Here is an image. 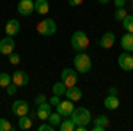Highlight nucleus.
<instances>
[{"instance_id": "obj_6", "label": "nucleus", "mask_w": 133, "mask_h": 131, "mask_svg": "<svg viewBox=\"0 0 133 131\" xmlns=\"http://www.w3.org/2000/svg\"><path fill=\"white\" fill-rule=\"evenodd\" d=\"M29 110H30V106H29V103L25 99H18L12 103V106H11V112H12V115H16V117H21V115H29Z\"/></svg>"}, {"instance_id": "obj_11", "label": "nucleus", "mask_w": 133, "mask_h": 131, "mask_svg": "<svg viewBox=\"0 0 133 131\" xmlns=\"http://www.w3.org/2000/svg\"><path fill=\"white\" fill-rule=\"evenodd\" d=\"M16 9L20 12V16H30L34 12V0H20Z\"/></svg>"}, {"instance_id": "obj_15", "label": "nucleus", "mask_w": 133, "mask_h": 131, "mask_svg": "<svg viewBox=\"0 0 133 131\" xmlns=\"http://www.w3.org/2000/svg\"><path fill=\"white\" fill-rule=\"evenodd\" d=\"M48 11H50L48 0H34V12L44 16V14H48Z\"/></svg>"}, {"instance_id": "obj_23", "label": "nucleus", "mask_w": 133, "mask_h": 131, "mask_svg": "<svg viewBox=\"0 0 133 131\" xmlns=\"http://www.w3.org/2000/svg\"><path fill=\"white\" fill-rule=\"evenodd\" d=\"M121 23H123V29H124V30H126V32H131V34H133V12H131V14H128Z\"/></svg>"}, {"instance_id": "obj_12", "label": "nucleus", "mask_w": 133, "mask_h": 131, "mask_svg": "<svg viewBox=\"0 0 133 131\" xmlns=\"http://www.w3.org/2000/svg\"><path fill=\"white\" fill-rule=\"evenodd\" d=\"M114 43H115V34H114V32H105L101 36V39H99V48L110 50L114 46Z\"/></svg>"}, {"instance_id": "obj_1", "label": "nucleus", "mask_w": 133, "mask_h": 131, "mask_svg": "<svg viewBox=\"0 0 133 131\" xmlns=\"http://www.w3.org/2000/svg\"><path fill=\"white\" fill-rule=\"evenodd\" d=\"M73 66H75V69L78 71L80 74H87L92 69V60L85 51H78L75 55V59H73Z\"/></svg>"}, {"instance_id": "obj_37", "label": "nucleus", "mask_w": 133, "mask_h": 131, "mask_svg": "<svg viewBox=\"0 0 133 131\" xmlns=\"http://www.w3.org/2000/svg\"><path fill=\"white\" fill-rule=\"evenodd\" d=\"M85 129H87V126H76L75 131H85Z\"/></svg>"}, {"instance_id": "obj_22", "label": "nucleus", "mask_w": 133, "mask_h": 131, "mask_svg": "<svg viewBox=\"0 0 133 131\" xmlns=\"http://www.w3.org/2000/svg\"><path fill=\"white\" fill-rule=\"evenodd\" d=\"M48 122H50V124H53L55 128H59V124L62 122V115L59 113V112H51L50 115H48Z\"/></svg>"}, {"instance_id": "obj_30", "label": "nucleus", "mask_w": 133, "mask_h": 131, "mask_svg": "<svg viewBox=\"0 0 133 131\" xmlns=\"http://www.w3.org/2000/svg\"><path fill=\"white\" fill-rule=\"evenodd\" d=\"M37 129H39V131H55V126L50 124V122H44V124H41Z\"/></svg>"}, {"instance_id": "obj_7", "label": "nucleus", "mask_w": 133, "mask_h": 131, "mask_svg": "<svg viewBox=\"0 0 133 131\" xmlns=\"http://www.w3.org/2000/svg\"><path fill=\"white\" fill-rule=\"evenodd\" d=\"M14 48H16L14 37H11V36H5L4 39L0 41V55H7V57H9L11 53L14 51Z\"/></svg>"}, {"instance_id": "obj_9", "label": "nucleus", "mask_w": 133, "mask_h": 131, "mask_svg": "<svg viewBox=\"0 0 133 131\" xmlns=\"http://www.w3.org/2000/svg\"><path fill=\"white\" fill-rule=\"evenodd\" d=\"M51 113V105L50 101H44L43 105H37V108H36V113H32V119H34V115L37 117V119H41V121H48V115Z\"/></svg>"}, {"instance_id": "obj_24", "label": "nucleus", "mask_w": 133, "mask_h": 131, "mask_svg": "<svg viewBox=\"0 0 133 131\" xmlns=\"http://www.w3.org/2000/svg\"><path fill=\"white\" fill-rule=\"evenodd\" d=\"M9 83H12V74L9 73H0V87H7Z\"/></svg>"}, {"instance_id": "obj_32", "label": "nucleus", "mask_w": 133, "mask_h": 131, "mask_svg": "<svg viewBox=\"0 0 133 131\" xmlns=\"http://www.w3.org/2000/svg\"><path fill=\"white\" fill-rule=\"evenodd\" d=\"M48 101H50V105H51V106H57V105H59V103H61V96H55V94H53V96H51V98H50V99H48Z\"/></svg>"}, {"instance_id": "obj_27", "label": "nucleus", "mask_w": 133, "mask_h": 131, "mask_svg": "<svg viewBox=\"0 0 133 131\" xmlns=\"http://www.w3.org/2000/svg\"><path fill=\"white\" fill-rule=\"evenodd\" d=\"M11 129H14L11 126V122L7 119H0V131H11Z\"/></svg>"}, {"instance_id": "obj_28", "label": "nucleus", "mask_w": 133, "mask_h": 131, "mask_svg": "<svg viewBox=\"0 0 133 131\" xmlns=\"http://www.w3.org/2000/svg\"><path fill=\"white\" fill-rule=\"evenodd\" d=\"M9 64H12V66H16V64H20V55L16 53V51H12L9 55Z\"/></svg>"}, {"instance_id": "obj_35", "label": "nucleus", "mask_w": 133, "mask_h": 131, "mask_svg": "<svg viewBox=\"0 0 133 131\" xmlns=\"http://www.w3.org/2000/svg\"><path fill=\"white\" fill-rule=\"evenodd\" d=\"M108 94H112V96H117V87H110V89H108Z\"/></svg>"}, {"instance_id": "obj_5", "label": "nucleus", "mask_w": 133, "mask_h": 131, "mask_svg": "<svg viewBox=\"0 0 133 131\" xmlns=\"http://www.w3.org/2000/svg\"><path fill=\"white\" fill-rule=\"evenodd\" d=\"M61 76H62L61 80L64 81V85L69 89V87H75V85H76V81H78V71L71 69V67H66V69H62Z\"/></svg>"}, {"instance_id": "obj_19", "label": "nucleus", "mask_w": 133, "mask_h": 131, "mask_svg": "<svg viewBox=\"0 0 133 131\" xmlns=\"http://www.w3.org/2000/svg\"><path fill=\"white\" fill-rule=\"evenodd\" d=\"M18 128L23 131L30 129L32 128V117H29V115H21V117H18Z\"/></svg>"}, {"instance_id": "obj_8", "label": "nucleus", "mask_w": 133, "mask_h": 131, "mask_svg": "<svg viewBox=\"0 0 133 131\" xmlns=\"http://www.w3.org/2000/svg\"><path fill=\"white\" fill-rule=\"evenodd\" d=\"M117 64L123 71H131L133 69V57L130 51H123L119 57H117Z\"/></svg>"}, {"instance_id": "obj_17", "label": "nucleus", "mask_w": 133, "mask_h": 131, "mask_svg": "<svg viewBox=\"0 0 133 131\" xmlns=\"http://www.w3.org/2000/svg\"><path fill=\"white\" fill-rule=\"evenodd\" d=\"M121 46H123L124 51H133V34L131 32H128V34H124L123 37H121Z\"/></svg>"}, {"instance_id": "obj_34", "label": "nucleus", "mask_w": 133, "mask_h": 131, "mask_svg": "<svg viewBox=\"0 0 133 131\" xmlns=\"http://www.w3.org/2000/svg\"><path fill=\"white\" fill-rule=\"evenodd\" d=\"M126 2H128V0H114L115 7H124V5H126Z\"/></svg>"}, {"instance_id": "obj_21", "label": "nucleus", "mask_w": 133, "mask_h": 131, "mask_svg": "<svg viewBox=\"0 0 133 131\" xmlns=\"http://www.w3.org/2000/svg\"><path fill=\"white\" fill-rule=\"evenodd\" d=\"M66 91H68V87L64 85V81H57V83H53V87H51V92L55 94V96H66Z\"/></svg>"}, {"instance_id": "obj_4", "label": "nucleus", "mask_w": 133, "mask_h": 131, "mask_svg": "<svg viewBox=\"0 0 133 131\" xmlns=\"http://www.w3.org/2000/svg\"><path fill=\"white\" fill-rule=\"evenodd\" d=\"M36 30L43 37H50V36H53L57 32V23H55V20H51V18H46V20H41L37 23Z\"/></svg>"}, {"instance_id": "obj_38", "label": "nucleus", "mask_w": 133, "mask_h": 131, "mask_svg": "<svg viewBox=\"0 0 133 131\" xmlns=\"http://www.w3.org/2000/svg\"><path fill=\"white\" fill-rule=\"evenodd\" d=\"M98 2H99V4H103V5H107V4H108L110 0H98Z\"/></svg>"}, {"instance_id": "obj_14", "label": "nucleus", "mask_w": 133, "mask_h": 131, "mask_svg": "<svg viewBox=\"0 0 133 131\" xmlns=\"http://www.w3.org/2000/svg\"><path fill=\"white\" fill-rule=\"evenodd\" d=\"M12 83H16L18 87H25V85H29V74L25 73V71H14L12 73Z\"/></svg>"}, {"instance_id": "obj_33", "label": "nucleus", "mask_w": 133, "mask_h": 131, "mask_svg": "<svg viewBox=\"0 0 133 131\" xmlns=\"http://www.w3.org/2000/svg\"><path fill=\"white\" fill-rule=\"evenodd\" d=\"M68 4H69L71 7H78V5L83 4V0H68Z\"/></svg>"}, {"instance_id": "obj_16", "label": "nucleus", "mask_w": 133, "mask_h": 131, "mask_svg": "<svg viewBox=\"0 0 133 131\" xmlns=\"http://www.w3.org/2000/svg\"><path fill=\"white\" fill-rule=\"evenodd\" d=\"M66 98H68V99H71L73 103H76V101H80L83 98V92L75 85V87H69V89L66 91Z\"/></svg>"}, {"instance_id": "obj_20", "label": "nucleus", "mask_w": 133, "mask_h": 131, "mask_svg": "<svg viewBox=\"0 0 133 131\" xmlns=\"http://www.w3.org/2000/svg\"><path fill=\"white\" fill-rule=\"evenodd\" d=\"M59 129L61 131H75L76 129V124L73 122V119H62V122L59 124Z\"/></svg>"}, {"instance_id": "obj_13", "label": "nucleus", "mask_w": 133, "mask_h": 131, "mask_svg": "<svg viewBox=\"0 0 133 131\" xmlns=\"http://www.w3.org/2000/svg\"><path fill=\"white\" fill-rule=\"evenodd\" d=\"M21 30V25H20V20H9L5 23V34L11 36V37H14V36H18Z\"/></svg>"}, {"instance_id": "obj_39", "label": "nucleus", "mask_w": 133, "mask_h": 131, "mask_svg": "<svg viewBox=\"0 0 133 131\" xmlns=\"http://www.w3.org/2000/svg\"><path fill=\"white\" fill-rule=\"evenodd\" d=\"M130 2H131V5H133V0H130Z\"/></svg>"}, {"instance_id": "obj_31", "label": "nucleus", "mask_w": 133, "mask_h": 131, "mask_svg": "<svg viewBox=\"0 0 133 131\" xmlns=\"http://www.w3.org/2000/svg\"><path fill=\"white\" fill-rule=\"evenodd\" d=\"M44 101H48V99H46V96H44V94H37L36 99H34V105H43Z\"/></svg>"}, {"instance_id": "obj_29", "label": "nucleus", "mask_w": 133, "mask_h": 131, "mask_svg": "<svg viewBox=\"0 0 133 131\" xmlns=\"http://www.w3.org/2000/svg\"><path fill=\"white\" fill-rule=\"evenodd\" d=\"M18 89H20V87H18V85H16V83H9V85H7V87H5V91H7V94H9V96H14V94H16V91H18Z\"/></svg>"}, {"instance_id": "obj_36", "label": "nucleus", "mask_w": 133, "mask_h": 131, "mask_svg": "<svg viewBox=\"0 0 133 131\" xmlns=\"http://www.w3.org/2000/svg\"><path fill=\"white\" fill-rule=\"evenodd\" d=\"M92 131H105V128H103V126H98V124H94V126H92Z\"/></svg>"}, {"instance_id": "obj_40", "label": "nucleus", "mask_w": 133, "mask_h": 131, "mask_svg": "<svg viewBox=\"0 0 133 131\" xmlns=\"http://www.w3.org/2000/svg\"><path fill=\"white\" fill-rule=\"evenodd\" d=\"M131 11H133V5H131Z\"/></svg>"}, {"instance_id": "obj_3", "label": "nucleus", "mask_w": 133, "mask_h": 131, "mask_svg": "<svg viewBox=\"0 0 133 131\" xmlns=\"http://www.w3.org/2000/svg\"><path fill=\"white\" fill-rule=\"evenodd\" d=\"M69 117L73 119V122H75L76 126H87V124L92 121L91 112L87 110V108H83V106H78V108H75V110H73V113L69 115Z\"/></svg>"}, {"instance_id": "obj_2", "label": "nucleus", "mask_w": 133, "mask_h": 131, "mask_svg": "<svg viewBox=\"0 0 133 131\" xmlns=\"http://www.w3.org/2000/svg\"><path fill=\"white\" fill-rule=\"evenodd\" d=\"M87 46H89V37H87V34L83 30H76L71 36V48L78 53V51H85Z\"/></svg>"}, {"instance_id": "obj_26", "label": "nucleus", "mask_w": 133, "mask_h": 131, "mask_svg": "<svg viewBox=\"0 0 133 131\" xmlns=\"http://www.w3.org/2000/svg\"><path fill=\"white\" fill-rule=\"evenodd\" d=\"M92 121H94V124H98V126H103V128H107V126H108V117H107V115H98V117H96V119H92Z\"/></svg>"}, {"instance_id": "obj_10", "label": "nucleus", "mask_w": 133, "mask_h": 131, "mask_svg": "<svg viewBox=\"0 0 133 131\" xmlns=\"http://www.w3.org/2000/svg\"><path fill=\"white\" fill-rule=\"evenodd\" d=\"M55 108H57V112L61 113L62 117H69V115L73 113V110H75V105H73L71 99H68V98H66V99H62Z\"/></svg>"}, {"instance_id": "obj_18", "label": "nucleus", "mask_w": 133, "mask_h": 131, "mask_svg": "<svg viewBox=\"0 0 133 131\" xmlns=\"http://www.w3.org/2000/svg\"><path fill=\"white\" fill-rule=\"evenodd\" d=\"M105 108H107V110H117V108H119V96L108 94V96L105 98Z\"/></svg>"}, {"instance_id": "obj_25", "label": "nucleus", "mask_w": 133, "mask_h": 131, "mask_svg": "<svg viewBox=\"0 0 133 131\" xmlns=\"http://www.w3.org/2000/svg\"><path fill=\"white\" fill-rule=\"evenodd\" d=\"M128 16V12H126V9L124 7H115V12H114V18L117 21H123L124 18Z\"/></svg>"}]
</instances>
